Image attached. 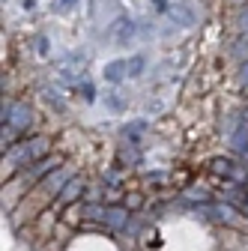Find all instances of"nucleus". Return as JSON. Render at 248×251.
Instances as JSON below:
<instances>
[{
    "mask_svg": "<svg viewBox=\"0 0 248 251\" xmlns=\"http://www.w3.org/2000/svg\"><path fill=\"white\" fill-rule=\"evenodd\" d=\"M245 117H248V114H245ZM245 117L239 120L236 132H233V147H236V150H245V147H248V120H245Z\"/></svg>",
    "mask_w": 248,
    "mask_h": 251,
    "instance_id": "10",
    "label": "nucleus"
},
{
    "mask_svg": "<svg viewBox=\"0 0 248 251\" xmlns=\"http://www.w3.org/2000/svg\"><path fill=\"white\" fill-rule=\"evenodd\" d=\"M45 152H48V138H33V141H24L18 150H12L9 165H15V168L36 165V162H42V159H45Z\"/></svg>",
    "mask_w": 248,
    "mask_h": 251,
    "instance_id": "1",
    "label": "nucleus"
},
{
    "mask_svg": "<svg viewBox=\"0 0 248 251\" xmlns=\"http://www.w3.org/2000/svg\"><path fill=\"white\" fill-rule=\"evenodd\" d=\"M69 179H72V176H69L66 171H57V174H48V176L42 179V185H45V192H48V195H60V192L66 188Z\"/></svg>",
    "mask_w": 248,
    "mask_h": 251,
    "instance_id": "8",
    "label": "nucleus"
},
{
    "mask_svg": "<svg viewBox=\"0 0 248 251\" xmlns=\"http://www.w3.org/2000/svg\"><path fill=\"white\" fill-rule=\"evenodd\" d=\"M239 30L248 36V9H242V15H239Z\"/></svg>",
    "mask_w": 248,
    "mask_h": 251,
    "instance_id": "18",
    "label": "nucleus"
},
{
    "mask_svg": "<svg viewBox=\"0 0 248 251\" xmlns=\"http://www.w3.org/2000/svg\"><path fill=\"white\" fill-rule=\"evenodd\" d=\"M212 171L222 174V176H233V165H230L227 159H215V162H212Z\"/></svg>",
    "mask_w": 248,
    "mask_h": 251,
    "instance_id": "13",
    "label": "nucleus"
},
{
    "mask_svg": "<svg viewBox=\"0 0 248 251\" xmlns=\"http://www.w3.org/2000/svg\"><path fill=\"white\" fill-rule=\"evenodd\" d=\"M141 132H147V123H132V126H126V141H129V144H138Z\"/></svg>",
    "mask_w": 248,
    "mask_h": 251,
    "instance_id": "12",
    "label": "nucleus"
},
{
    "mask_svg": "<svg viewBox=\"0 0 248 251\" xmlns=\"http://www.w3.org/2000/svg\"><path fill=\"white\" fill-rule=\"evenodd\" d=\"M144 69H147V57H144V54H135V57L129 60V78H141Z\"/></svg>",
    "mask_w": 248,
    "mask_h": 251,
    "instance_id": "11",
    "label": "nucleus"
},
{
    "mask_svg": "<svg viewBox=\"0 0 248 251\" xmlns=\"http://www.w3.org/2000/svg\"><path fill=\"white\" fill-rule=\"evenodd\" d=\"M108 108H114V111H126V99H123L120 93H108Z\"/></svg>",
    "mask_w": 248,
    "mask_h": 251,
    "instance_id": "15",
    "label": "nucleus"
},
{
    "mask_svg": "<svg viewBox=\"0 0 248 251\" xmlns=\"http://www.w3.org/2000/svg\"><path fill=\"white\" fill-rule=\"evenodd\" d=\"M239 209L248 215V195H239Z\"/></svg>",
    "mask_w": 248,
    "mask_h": 251,
    "instance_id": "19",
    "label": "nucleus"
},
{
    "mask_svg": "<svg viewBox=\"0 0 248 251\" xmlns=\"http://www.w3.org/2000/svg\"><path fill=\"white\" fill-rule=\"evenodd\" d=\"M102 225H108L111 230H123V227L129 225V209L126 206H111V209H105Z\"/></svg>",
    "mask_w": 248,
    "mask_h": 251,
    "instance_id": "3",
    "label": "nucleus"
},
{
    "mask_svg": "<svg viewBox=\"0 0 248 251\" xmlns=\"http://www.w3.org/2000/svg\"><path fill=\"white\" fill-rule=\"evenodd\" d=\"M78 0H54V12H69Z\"/></svg>",
    "mask_w": 248,
    "mask_h": 251,
    "instance_id": "16",
    "label": "nucleus"
},
{
    "mask_svg": "<svg viewBox=\"0 0 248 251\" xmlns=\"http://www.w3.org/2000/svg\"><path fill=\"white\" fill-rule=\"evenodd\" d=\"M236 3H248V0H236Z\"/></svg>",
    "mask_w": 248,
    "mask_h": 251,
    "instance_id": "22",
    "label": "nucleus"
},
{
    "mask_svg": "<svg viewBox=\"0 0 248 251\" xmlns=\"http://www.w3.org/2000/svg\"><path fill=\"white\" fill-rule=\"evenodd\" d=\"M39 54H48V39L45 36H39Z\"/></svg>",
    "mask_w": 248,
    "mask_h": 251,
    "instance_id": "20",
    "label": "nucleus"
},
{
    "mask_svg": "<svg viewBox=\"0 0 248 251\" xmlns=\"http://www.w3.org/2000/svg\"><path fill=\"white\" fill-rule=\"evenodd\" d=\"M126 75H129V63H126V60H111L108 66H105V78H108L111 84L126 81Z\"/></svg>",
    "mask_w": 248,
    "mask_h": 251,
    "instance_id": "9",
    "label": "nucleus"
},
{
    "mask_svg": "<svg viewBox=\"0 0 248 251\" xmlns=\"http://www.w3.org/2000/svg\"><path fill=\"white\" fill-rule=\"evenodd\" d=\"M54 168H57V159H48V155H45L42 162H36V165H30V168L24 171V179H27V182H36V179L48 176V174H51Z\"/></svg>",
    "mask_w": 248,
    "mask_h": 251,
    "instance_id": "5",
    "label": "nucleus"
},
{
    "mask_svg": "<svg viewBox=\"0 0 248 251\" xmlns=\"http://www.w3.org/2000/svg\"><path fill=\"white\" fill-rule=\"evenodd\" d=\"M45 102H48V105H54L57 111H66V102H63V99H60V96H57V93H54V90H45Z\"/></svg>",
    "mask_w": 248,
    "mask_h": 251,
    "instance_id": "14",
    "label": "nucleus"
},
{
    "mask_svg": "<svg viewBox=\"0 0 248 251\" xmlns=\"http://www.w3.org/2000/svg\"><path fill=\"white\" fill-rule=\"evenodd\" d=\"M200 212H206L212 222H222V225H233V222H236V209L227 206V203H209V206L200 209Z\"/></svg>",
    "mask_w": 248,
    "mask_h": 251,
    "instance_id": "4",
    "label": "nucleus"
},
{
    "mask_svg": "<svg viewBox=\"0 0 248 251\" xmlns=\"http://www.w3.org/2000/svg\"><path fill=\"white\" fill-rule=\"evenodd\" d=\"M78 198H84V179H81V176H72V179L66 182V188L57 195V201H60V203H75Z\"/></svg>",
    "mask_w": 248,
    "mask_h": 251,
    "instance_id": "6",
    "label": "nucleus"
},
{
    "mask_svg": "<svg viewBox=\"0 0 248 251\" xmlns=\"http://www.w3.org/2000/svg\"><path fill=\"white\" fill-rule=\"evenodd\" d=\"M239 81H242V84H248V63L242 66V75H239Z\"/></svg>",
    "mask_w": 248,
    "mask_h": 251,
    "instance_id": "21",
    "label": "nucleus"
},
{
    "mask_svg": "<svg viewBox=\"0 0 248 251\" xmlns=\"http://www.w3.org/2000/svg\"><path fill=\"white\" fill-rule=\"evenodd\" d=\"M30 123H33V111H30L24 102H12V105H6V111H3V126H6L9 132L21 135Z\"/></svg>",
    "mask_w": 248,
    "mask_h": 251,
    "instance_id": "2",
    "label": "nucleus"
},
{
    "mask_svg": "<svg viewBox=\"0 0 248 251\" xmlns=\"http://www.w3.org/2000/svg\"><path fill=\"white\" fill-rule=\"evenodd\" d=\"M132 36H135V18H132V15H120V18H117V30H114V39H117L120 45H126Z\"/></svg>",
    "mask_w": 248,
    "mask_h": 251,
    "instance_id": "7",
    "label": "nucleus"
},
{
    "mask_svg": "<svg viewBox=\"0 0 248 251\" xmlns=\"http://www.w3.org/2000/svg\"><path fill=\"white\" fill-rule=\"evenodd\" d=\"M81 96H84L87 102H93V99H96V93H93V84H87V81L81 84Z\"/></svg>",
    "mask_w": 248,
    "mask_h": 251,
    "instance_id": "17",
    "label": "nucleus"
}]
</instances>
